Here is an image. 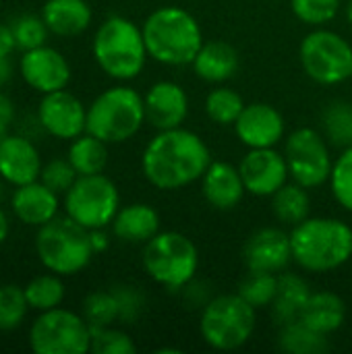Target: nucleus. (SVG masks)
Masks as SVG:
<instances>
[{"label":"nucleus","mask_w":352,"mask_h":354,"mask_svg":"<svg viewBox=\"0 0 352 354\" xmlns=\"http://www.w3.org/2000/svg\"><path fill=\"white\" fill-rule=\"evenodd\" d=\"M210 164L212 153L205 141L183 127L158 131L141 156L143 176L160 191H178L201 180Z\"/></svg>","instance_id":"f257e3e1"},{"label":"nucleus","mask_w":352,"mask_h":354,"mask_svg":"<svg viewBox=\"0 0 352 354\" xmlns=\"http://www.w3.org/2000/svg\"><path fill=\"white\" fill-rule=\"evenodd\" d=\"M293 261L311 274L342 268L352 257V228L336 218H307L290 232Z\"/></svg>","instance_id":"f03ea898"},{"label":"nucleus","mask_w":352,"mask_h":354,"mask_svg":"<svg viewBox=\"0 0 352 354\" xmlns=\"http://www.w3.org/2000/svg\"><path fill=\"white\" fill-rule=\"evenodd\" d=\"M147 54L166 66L193 64L203 46L197 19L180 6H160L143 23Z\"/></svg>","instance_id":"7ed1b4c3"},{"label":"nucleus","mask_w":352,"mask_h":354,"mask_svg":"<svg viewBox=\"0 0 352 354\" xmlns=\"http://www.w3.org/2000/svg\"><path fill=\"white\" fill-rule=\"evenodd\" d=\"M91 52L98 66L116 81H131L139 77L149 56L143 29L120 15L108 17L98 27Z\"/></svg>","instance_id":"20e7f679"},{"label":"nucleus","mask_w":352,"mask_h":354,"mask_svg":"<svg viewBox=\"0 0 352 354\" xmlns=\"http://www.w3.org/2000/svg\"><path fill=\"white\" fill-rule=\"evenodd\" d=\"M35 255L48 272L66 278L83 272L91 263L95 251L91 247L89 230L64 214L37 228Z\"/></svg>","instance_id":"39448f33"},{"label":"nucleus","mask_w":352,"mask_h":354,"mask_svg":"<svg viewBox=\"0 0 352 354\" xmlns=\"http://www.w3.org/2000/svg\"><path fill=\"white\" fill-rule=\"evenodd\" d=\"M145 122L143 95L129 85H114L102 91L87 106V133L104 143H124Z\"/></svg>","instance_id":"423d86ee"},{"label":"nucleus","mask_w":352,"mask_h":354,"mask_svg":"<svg viewBox=\"0 0 352 354\" xmlns=\"http://www.w3.org/2000/svg\"><path fill=\"white\" fill-rule=\"evenodd\" d=\"M143 268L156 284L183 290L197 276L199 251L183 232H158L143 247Z\"/></svg>","instance_id":"0eeeda50"},{"label":"nucleus","mask_w":352,"mask_h":354,"mask_svg":"<svg viewBox=\"0 0 352 354\" xmlns=\"http://www.w3.org/2000/svg\"><path fill=\"white\" fill-rule=\"evenodd\" d=\"M255 311L239 292L210 299L199 322L203 342L214 351H237L245 346L255 332Z\"/></svg>","instance_id":"6e6552de"},{"label":"nucleus","mask_w":352,"mask_h":354,"mask_svg":"<svg viewBox=\"0 0 352 354\" xmlns=\"http://www.w3.org/2000/svg\"><path fill=\"white\" fill-rule=\"evenodd\" d=\"M62 197L64 214L87 230L110 226L120 209V193L104 172L77 176Z\"/></svg>","instance_id":"1a4fd4ad"},{"label":"nucleus","mask_w":352,"mask_h":354,"mask_svg":"<svg viewBox=\"0 0 352 354\" xmlns=\"http://www.w3.org/2000/svg\"><path fill=\"white\" fill-rule=\"evenodd\" d=\"M29 348L35 354L89 353L91 326L83 315L62 307L41 311L29 328Z\"/></svg>","instance_id":"9d476101"},{"label":"nucleus","mask_w":352,"mask_h":354,"mask_svg":"<svg viewBox=\"0 0 352 354\" xmlns=\"http://www.w3.org/2000/svg\"><path fill=\"white\" fill-rule=\"evenodd\" d=\"M299 56L307 77L319 85H338L352 77V46L330 29L307 33Z\"/></svg>","instance_id":"9b49d317"},{"label":"nucleus","mask_w":352,"mask_h":354,"mask_svg":"<svg viewBox=\"0 0 352 354\" xmlns=\"http://www.w3.org/2000/svg\"><path fill=\"white\" fill-rule=\"evenodd\" d=\"M290 178L305 189H317L330 180L334 162L326 139L311 127L297 129L284 143Z\"/></svg>","instance_id":"f8f14e48"},{"label":"nucleus","mask_w":352,"mask_h":354,"mask_svg":"<svg viewBox=\"0 0 352 354\" xmlns=\"http://www.w3.org/2000/svg\"><path fill=\"white\" fill-rule=\"evenodd\" d=\"M37 122L48 135L73 141L87 129V108L66 89L44 93L37 104Z\"/></svg>","instance_id":"ddd939ff"},{"label":"nucleus","mask_w":352,"mask_h":354,"mask_svg":"<svg viewBox=\"0 0 352 354\" xmlns=\"http://www.w3.org/2000/svg\"><path fill=\"white\" fill-rule=\"evenodd\" d=\"M19 73L23 81L41 95L66 89L71 81L68 60L62 52L48 44L33 50H25L19 60Z\"/></svg>","instance_id":"4468645a"},{"label":"nucleus","mask_w":352,"mask_h":354,"mask_svg":"<svg viewBox=\"0 0 352 354\" xmlns=\"http://www.w3.org/2000/svg\"><path fill=\"white\" fill-rule=\"evenodd\" d=\"M239 170L247 193L255 197H272L290 176L284 153L274 147L249 149L241 160Z\"/></svg>","instance_id":"2eb2a0df"},{"label":"nucleus","mask_w":352,"mask_h":354,"mask_svg":"<svg viewBox=\"0 0 352 354\" xmlns=\"http://www.w3.org/2000/svg\"><path fill=\"white\" fill-rule=\"evenodd\" d=\"M243 261L249 272L280 274L293 261L290 234L280 228L266 226L253 232L243 247Z\"/></svg>","instance_id":"dca6fc26"},{"label":"nucleus","mask_w":352,"mask_h":354,"mask_svg":"<svg viewBox=\"0 0 352 354\" xmlns=\"http://www.w3.org/2000/svg\"><path fill=\"white\" fill-rule=\"evenodd\" d=\"M237 137L249 149L276 147L284 139V116L278 108L266 102L245 104L239 120L234 122Z\"/></svg>","instance_id":"f3484780"},{"label":"nucleus","mask_w":352,"mask_h":354,"mask_svg":"<svg viewBox=\"0 0 352 354\" xmlns=\"http://www.w3.org/2000/svg\"><path fill=\"white\" fill-rule=\"evenodd\" d=\"M44 162L39 149L23 135H6L0 141V178L6 185L21 187L39 180Z\"/></svg>","instance_id":"a211bd4d"},{"label":"nucleus","mask_w":352,"mask_h":354,"mask_svg":"<svg viewBox=\"0 0 352 354\" xmlns=\"http://www.w3.org/2000/svg\"><path fill=\"white\" fill-rule=\"evenodd\" d=\"M143 104H145V120L158 131L183 127L189 114L187 91L174 81L154 83L143 95Z\"/></svg>","instance_id":"6ab92c4d"},{"label":"nucleus","mask_w":352,"mask_h":354,"mask_svg":"<svg viewBox=\"0 0 352 354\" xmlns=\"http://www.w3.org/2000/svg\"><path fill=\"white\" fill-rule=\"evenodd\" d=\"M10 209L12 216L25 224L39 228L52 222L60 212V195L46 187L41 180H33L21 187H15L10 195Z\"/></svg>","instance_id":"aec40b11"},{"label":"nucleus","mask_w":352,"mask_h":354,"mask_svg":"<svg viewBox=\"0 0 352 354\" xmlns=\"http://www.w3.org/2000/svg\"><path fill=\"white\" fill-rule=\"evenodd\" d=\"M201 193L214 209L228 212L243 201L247 189L237 166L228 162H212L201 176Z\"/></svg>","instance_id":"412c9836"},{"label":"nucleus","mask_w":352,"mask_h":354,"mask_svg":"<svg viewBox=\"0 0 352 354\" xmlns=\"http://www.w3.org/2000/svg\"><path fill=\"white\" fill-rule=\"evenodd\" d=\"M41 19L50 33L75 37L91 25L93 10L87 0H46L41 6Z\"/></svg>","instance_id":"4be33fe9"},{"label":"nucleus","mask_w":352,"mask_h":354,"mask_svg":"<svg viewBox=\"0 0 352 354\" xmlns=\"http://www.w3.org/2000/svg\"><path fill=\"white\" fill-rule=\"evenodd\" d=\"M193 71L207 83H224L239 71V52L224 39L203 41L201 50L193 60Z\"/></svg>","instance_id":"5701e85b"},{"label":"nucleus","mask_w":352,"mask_h":354,"mask_svg":"<svg viewBox=\"0 0 352 354\" xmlns=\"http://www.w3.org/2000/svg\"><path fill=\"white\" fill-rule=\"evenodd\" d=\"M110 226L114 236L122 243L145 245L160 232V216L147 203H131L118 209Z\"/></svg>","instance_id":"b1692460"},{"label":"nucleus","mask_w":352,"mask_h":354,"mask_svg":"<svg viewBox=\"0 0 352 354\" xmlns=\"http://www.w3.org/2000/svg\"><path fill=\"white\" fill-rule=\"evenodd\" d=\"M346 319V305L344 301L328 290L322 292H311V297L307 299L303 313H301V322L307 324L309 328H313L319 334H334L344 326Z\"/></svg>","instance_id":"393cba45"},{"label":"nucleus","mask_w":352,"mask_h":354,"mask_svg":"<svg viewBox=\"0 0 352 354\" xmlns=\"http://www.w3.org/2000/svg\"><path fill=\"white\" fill-rule=\"evenodd\" d=\"M311 297L309 284L297 276V274H288V272H280L278 274V290H276V299L272 303V313L278 326H286L290 322L301 319L303 307L307 303V299Z\"/></svg>","instance_id":"a878e982"},{"label":"nucleus","mask_w":352,"mask_h":354,"mask_svg":"<svg viewBox=\"0 0 352 354\" xmlns=\"http://www.w3.org/2000/svg\"><path fill=\"white\" fill-rule=\"evenodd\" d=\"M66 158L79 176L100 174L108 166V143L85 131L83 135L71 141Z\"/></svg>","instance_id":"bb28decb"},{"label":"nucleus","mask_w":352,"mask_h":354,"mask_svg":"<svg viewBox=\"0 0 352 354\" xmlns=\"http://www.w3.org/2000/svg\"><path fill=\"white\" fill-rule=\"evenodd\" d=\"M272 209L278 222L286 226H297L303 220L309 218L311 212V199L305 187L299 183H286L272 195Z\"/></svg>","instance_id":"cd10ccee"},{"label":"nucleus","mask_w":352,"mask_h":354,"mask_svg":"<svg viewBox=\"0 0 352 354\" xmlns=\"http://www.w3.org/2000/svg\"><path fill=\"white\" fill-rule=\"evenodd\" d=\"M278 346L290 354H324L330 351L328 336L315 332L301 319L280 326Z\"/></svg>","instance_id":"c85d7f7f"},{"label":"nucleus","mask_w":352,"mask_h":354,"mask_svg":"<svg viewBox=\"0 0 352 354\" xmlns=\"http://www.w3.org/2000/svg\"><path fill=\"white\" fill-rule=\"evenodd\" d=\"M25 297L27 303L33 311L41 313V311H50L62 305L64 297H66V288L62 282V276L58 274H39L35 278H31L25 286Z\"/></svg>","instance_id":"c756f323"},{"label":"nucleus","mask_w":352,"mask_h":354,"mask_svg":"<svg viewBox=\"0 0 352 354\" xmlns=\"http://www.w3.org/2000/svg\"><path fill=\"white\" fill-rule=\"evenodd\" d=\"M326 137L336 147H351L352 145V104L344 100L330 102L322 116Z\"/></svg>","instance_id":"7c9ffc66"},{"label":"nucleus","mask_w":352,"mask_h":354,"mask_svg":"<svg viewBox=\"0 0 352 354\" xmlns=\"http://www.w3.org/2000/svg\"><path fill=\"white\" fill-rule=\"evenodd\" d=\"M243 108H245L243 97L230 87H216L205 97V114L210 116L212 122L222 127L234 124Z\"/></svg>","instance_id":"2f4dec72"},{"label":"nucleus","mask_w":352,"mask_h":354,"mask_svg":"<svg viewBox=\"0 0 352 354\" xmlns=\"http://www.w3.org/2000/svg\"><path fill=\"white\" fill-rule=\"evenodd\" d=\"M29 303L25 297L23 286L17 284H2L0 286V332H12L23 326Z\"/></svg>","instance_id":"473e14b6"},{"label":"nucleus","mask_w":352,"mask_h":354,"mask_svg":"<svg viewBox=\"0 0 352 354\" xmlns=\"http://www.w3.org/2000/svg\"><path fill=\"white\" fill-rule=\"evenodd\" d=\"M276 290H278V274L249 272V276L241 282L239 295L255 309H263L274 303Z\"/></svg>","instance_id":"72a5a7b5"},{"label":"nucleus","mask_w":352,"mask_h":354,"mask_svg":"<svg viewBox=\"0 0 352 354\" xmlns=\"http://www.w3.org/2000/svg\"><path fill=\"white\" fill-rule=\"evenodd\" d=\"M83 317L91 328H106L118 319V303L112 290L89 292L83 301Z\"/></svg>","instance_id":"f704fd0d"},{"label":"nucleus","mask_w":352,"mask_h":354,"mask_svg":"<svg viewBox=\"0 0 352 354\" xmlns=\"http://www.w3.org/2000/svg\"><path fill=\"white\" fill-rule=\"evenodd\" d=\"M328 183L338 205H342L346 212L352 214V145L346 147L334 162Z\"/></svg>","instance_id":"c9c22d12"},{"label":"nucleus","mask_w":352,"mask_h":354,"mask_svg":"<svg viewBox=\"0 0 352 354\" xmlns=\"http://www.w3.org/2000/svg\"><path fill=\"white\" fill-rule=\"evenodd\" d=\"M10 27H12L15 39H17V48L21 52L44 46L48 39V33H50L41 15L39 17L37 15H21L10 23Z\"/></svg>","instance_id":"e433bc0d"},{"label":"nucleus","mask_w":352,"mask_h":354,"mask_svg":"<svg viewBox=\"0 0 352 354\" xmlns=\"http://www.w3.org/2000/svg\"><path fill=\"white\" fill-rule=\"evenodd\" d=\"M295 17L311 27H324L338 15L340 0H290Z\"/></svg>","instance_id":"4c0bfd02"},{"label":"nucleus","mask_w":352,"mask_h":354,"mask_svg":"<svg viewBox=\"0 0 352 354\" xmlns=\"http://www.w3.org/2000/svg\"><path fill=\"white\" fill-rule=\"evenodd\" d=\"M93 354H135L137 346L131 336L112 326L91 328V348Z\"/></svg>","instance_id":"58836bf2"},{"label":"nucleus","mask_w":352,"mask_h":354,"mask_svg":"<svg viewBox=\"0 0 352 354\" xmlns=\"http://www.w3.org/2000/svg\"><path fill=\"white\" fill-rule=\"evenodd\" d=\"M77 170L73 168V164L68 162V158H54L50 162L44 164L41 168V174H39V180L50 187L52 191H56L58 195H64L73 183L77 180Z\"/></svg>","instance_id":"ea45409f"},{"label":"nucleus","mask_w":352,"mask_h":354,"mask_svg":"<svg viewBox=\"0 0 352 354\" xmlns=\"http://www.w3.org/2000/svg\"><path fill=\"white\" fill-rule=\"evenodd\" d=\"M118 303V319L124 324H135L145 307V295L137 286L120 284L112 288Z\"/></svg>","instance_id":"a19ab883"},{"label":"nucleus","mask_w":352,"mask_h":354,"mask_svg":"<svg viewBox=\"0 0 352 354\" xmlns=\"http://www.w3.org/2000/svg\"><path fill=\"white\" fill-rule=\"evenodd\" d=\"M12 120H15V104L6 93L0 91V141L8 135Z\"/></svg>","instance_id":"79ce46f5"},{"label":"nucleus","mask_w":352,"mask_h":354,"mask_svg":"<svg viewBox=\"0 0 352 354\" xmlns=\"http://www.w3.org/2000/svg\"><path fill=\"white\" fill-rule=\"evenodd\" d=\"M17 50V39L10 25L0 23V58H10V54Z\"/></svg>","instance_id":"37998d69"},{"label":"nucleus","mask_w":352,"mask_h":354,"mask_svg":"<svg viewBox=\"0 0 352 354\" xmlns=\"http://www.w3.org/2000/svg\"><path fill=\"white\" fill-rule=\"evenodd\" d=\"M89 239H91V247L98 253H104L108 247H110V236L106 232V228H95V230H89Z\"/></svg>","instance_id":"c03bdc74"},{"label":"nucleus","mask_w":352,"mask_h":354,"mask_svg":"<svg viewBox=\"0 0 352 354\" xmlns=\"http://www.w3.org/2000/svg\"><path fill=\"white\" fill-rule=\"evenodd\" d=\"M12 77V64L10 58H0V87L6 85Z\"/></svg>","instance_id":"a18cd8bd"},{"label":"nucleus","mask_w":352,"mask_h":354,"mask_svg":"<svg viewBox=\"0 0 352 354\" xmlns=\"http://www.w3.org/2000/svg\"><path fill=\"white\" fill-rule=\"evenodd\" d=\"M8 234H10V220H8V216H6V212L0 207V247L6 243V239H8Z\"/></svg>","instance_id":"49530a36"},{"label":"nucleus","mask_w":352,"mask_h":354,"mask_svg":"<svg viewBox=\"0 0 352 354\" xmlns=\"http://www.w3.org/2000/svg\"><path fill=\"white\" fill-rule=\"evenodd\" d=\"M346 17H349V21H351V25H352V0H349V6H346Z\"/></svg>","instance_id":"de8ad7c7"}]
</instances>
